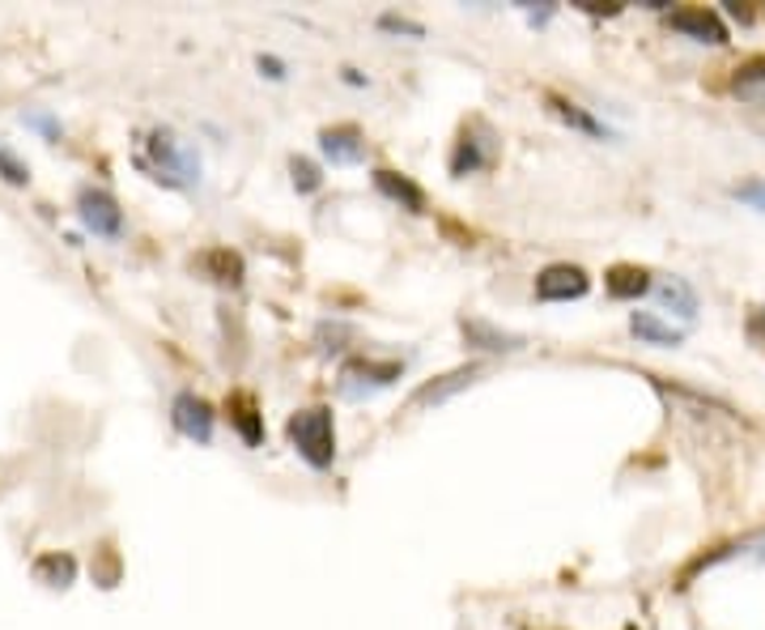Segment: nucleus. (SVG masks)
Instances as JSON below:
<instances>
[{
    "mask_svg": "<svg viewBox=\"0 0 765 630\" xmlns=\"http://www.w3.org/2000/svg\"><path fill=\"white\" fill-rule=\"evenodd\" d=\"M604 286H608L613 298H643L650 291V273L643 265H613L608 277H604Z\"/></svg>",
    "mask_w": 765,
    "mask_h": 630,
    "instance_id": "10",
    "label": "nucleus"
},
{
    "mask_svg": "<svg viewBox=\"0 0 765 630\" xmlns=\"http://www.w3.org/2000/svg\"><path fill=\"white\" fill-rule=\"evenodd\" d=\"M485 163V154L477 149V141L464 132L459 141H455V154H451V175H473V170Z\"/></svg>",
    "mask_w": 765,
    "mask_h": 630,
    "instance_id": "15",
    "label": "nucleus"
},
{
    "mask_svg": "<svg viewBox=\"0 0 765 630\" xmlns=\"http://www.w3.org/2000/svg\"><path fill=\"white\" fill-rule=\"evenodd\" d=\"M209 265L217 268V282H230V286H235V282L242 277V260L235 256V252H213V256H209Z\"/></svg>",
    "mask_w": 765,
    "mask_h": 630,
    "instance_id": "16",
    "label": "nucleus"
},
{
    "mask_svg": "<svg viewBox=\"0 0 765 630\" xmlns=\"http://www.w3.org/2000/svg\"><path fill=\"white\" fill-rule=\"evenodd\" d=\"M175 426H179V431H183L188 439L209 443V435H213V410H209L200 396L183 392V396L175 401Z\"/></svg>",
    "mask_w": 765,
    "mask_h": 630,
    "instance_id": "4",
    "label": "nucleus"
},
{
    "mask_svg": "<svg viewBox=\"0 0 765 630\" xmlns=\"http://www.w3.org/2000/svg\"><path fill=\"white\" fill-rule=\"evenodd\" d=\"M732 90H736L741 98H748V102L765 107V56H753V60H744L741 69H736V81H732Z\"/></svg>",
    "mask_w": 765,
    "mask_h": 630,
    "instance_id": "12",
    "label": "nucleus"
},
{
    "mask_svg": "<svg viewBox=\"0 0 765 630\" xmlns=\"http://www.w3.org/2000/svg\"><path fill=\"white\" fill-rule=\"evenodd\" d=\"M383 30H400V35H413V39H421V35H426V30H421L417 22H408V18H396V13H387V18H383Z\"/></svg>",
    "mask_w": 765,
    "mask_h": 630,
    "instance_id": "19",
    "label": "nucleus"
},
{
    "mask_svg": "<svg viewBox=\"0 0 765 630\" xmlns=\"http://www.w3.org/2000/svg\"><path fill=\"white\" fill-rule=\"evenodd\" d=\"M226 413H230V422L239 426V435L251 443V447H260L264 443V413L260 405H256V396L251 392H235L230 401H226Z\"/></svg>",
    "mask_w": 765,
    "mask_h": 630,
    "instance_id": "5",
    "label": "nucleus"
},
{
    "mask_svg": "<svg viewBox=\"0 0 765 630\" xmlns=\"http://www.w3.org/2000/svg\"><path fill=\"white\" fill-rule=\"evenodd\" d=\"M391 380H400V363H349L345 366V388H387Z\"/></svg>",
    "mask_w": 765,
    "mask_h": 630,
    "instance_id": "9",
    "label": "nucleus"
},
{
    "mask_svg": "<svg viewBox=\"0 0 765 630\" xmlns=\"http://www.w3.org/2000/svg\"><path fill=\"white\" fill-rule=\"evenodd\" d=\"M545 102H549V111L557 116L562 124H570V128H578V132H587V137H604L608 128L596 120V116H587L578 102H570V98H562V95H545Z\"/></svg>",
    "mask_w": 765,
    "mask_h": 630,
    "instance_id": "11",
    "label": "nucleus"
},
{
    "mask_svg": "<svg viewBox=\"0 0 765 630\" xmlns=\"http://www.w3.org/2000/svg\"><path fill=\"white\" fill-rule=\"evenodd\" d=\"M260 69L272 77V81H277V77H286V65H281V60H272V56H260Z\"/></svg>",
    "mask_w": 765,
    "mask_h": 630,
    "instance_id": "20",
    "label": "nucleus"
},
{
    "mask_svg": "<svg viewBox=\"0 0 765 630\" xmlns=\"http://www.w3.org/2000/svg\"><path fill=\"white\" fill-rule=\"evenodd\" d=\"M655 294H659V303H664V307H672L676 315H685V319H694V315H697V294H694V286H689L685 277H668V282H664V286H659Z\"/></svg>",
    "mask_w": 765,
    "mask_h": 630,
    "instance_id": "14",
    "label": "nucleus"
},
{
    "mask_svg": "<svg viewBox=\"0 0 765 630\" xmlns=\"http://www.w3.org/2000/svg\"><path fill=\"white\" fill-rule=\"evenodd\" d=\"M375 188H379L383 196H391L396 205H405L408 214H421L426 209V193L408 179V175H396V170H375Z\"/></svg>",
    "mask_w": 765,
    "mask_h": 630,
    "instance_id": "6",
    "label": "nucleus"
},
{
    "mask_svg": "<svg viewBox=\"0 0 765 630\" xmlns=\"http://www.w3.org/2000/svg\"><path fill=\"white\" fill-rule=\"evenodd\" d=\"M736 200H744V205H753V209H762L765 214V179H748V184H741L736 188Z\"/></svg>",
    "mask_w": 765,
    "mask_h": 630,
    "instance_id": "18",
    "label": "nucleus"
},
{
    "mask_svg": "<svg viewBox=\"0 0 765 630\" xmlns=\"http://www.w3.org/2000/svg\"><path fill=\"white\" fill-rule=\"evenodd\" d=\"M81 218L95 235H116L120 230V209L116 200L102 193H81Z\"/></svg>",
    "mask_w": 765,
    "mask_h": 630,
    "instance_id": "8",
    "label": "nucleus"
},
{
    "mask_svg": "<svg viewBox=\"0 0 765 630\" xmlns=\"http://www.w3.org/2000/svg\"><path fill=\"white\" fill-rule=\"evenodd\" d=\"M289 443L298 447V456L315 469H328L336 461V426H332V410L315 405V410H302L289 417Z\"/></svg>",
    "mask_w": 765,
    "mask_h": 630,
    "instance_id": "1",
    "label": "nucleus"
},
{
    "mask_svg": "<svg viewBox=\"0 0 765 630\" xmlns=\"http://www.w3.org/2000/svg\"><path fill=\"white\" fill-rule=\"evenodd\" d=\"M672 26H676L680 35L697 39V43H715V48H723V43H727V26H723V18H718L715 9H706V4L676 9V13H672Z\"/></svg>",
    "mask_w": 765,
    "mask_h": 630,
    "instance_id": "3",
    "label": "nucleus"
},
{
    "mask_svg": "<svg viewBox=\"0 0 765 630\" xmlns=\"http://www.w3.org/2000/svg\"><path fill=\"white\" fill-rule=\"evenodd\" d=\"M592 291V277L578 265H549L536 277V298L540 303H570Z\"/></svg>",
    "mask_w": 765,
    "mask_h": 630,
    "instance_id": "2",
    "label": "nucleus"
},
{
    "mask_svg": "<svg viewBox=\"0 0 765 630\" xmlns=\"http://www.w3.org/2000/svg\"><path fill=\"white\" fill-rule=\"evenodd\" d=\"M748 550H753V558H762V562H765V537H757V541H753Z\"/></svg>",
    "mask_w": 765,
    "mask_h": 630,
    "instance_id": "22",
    "label": "nucleus"
},
{
    "mask_svg": "<svg viewBox=\"0 0 765 630\" xmlns=\"http://www.w3.org/2000/svg\"><path fill=\"white\" fill-rule=\"evenodd\" d=\"M587 13H617V4H583Z\"/></svg>",
    "mask_w": 765,
    "mask_h": 630,
    "instance_id": "21",
    "label": "nucleus"
},
{
    "mask_svg": "<svg viewBox=\"0 0 765 630\" xmlns=\"http://www.w3.org/2000/svg\"><path fill=\"white\" fill-rule=\"evenodd\" d=\"M319 149H324L332 163H361V154H366L361 132L354 124H345V128H324V132H319Z\"/></svg>",
    "mask_w": 765,
    "mask_h": 630,
    "instance_id": "7",
    "label": "nucleus"
},
{
    "mask_svg": "<svg viewBox=\"0 0 765 630\" xmlns=\"http://www.w3.org/2000/svg\"><path fill=\"white\" fill-rule=\"evenodd\" d=\"M629 328H634V337L646 341V345H680V328H672V324H664V319H655L650 312L629 315Z\"/></svg>",
    "mask_w": 765,
    "mask_h": 630,
    "instance_id": "13",
    "label": "nucleus"
},
{
    "mask_svg": "<svg viewBox=\"0 0 765 630\" xmlns=\"http://www.w3.org/2000/svg\"><path fill=\"white\" fill-rule=\"evenodd\" d=\"M289 167H294V184H298V193H315V188H319V170H315L307 158H294Z\"/></svg>",
    "mask_w": 765,
    "mask_h": 630,
    "instance_id": "17",
    "label": "nucleus"
}]
</instances>
